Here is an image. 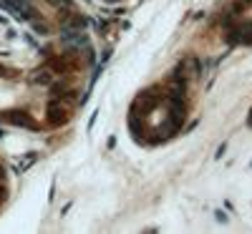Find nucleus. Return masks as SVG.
Masks as SVG:
<instances>
[{
    "instance_id": "f03ea898",
    "label": "nucleus",
    "mask_w": 252,
    "mask_h": 234,
    "mask_svg": "<svg viewBox=\"0 0 252 234\" xmlns=\"http://www.w3.org/2000/svg\"><path fill=\"white\" fill-rule=\"evenodd\" d=\"M227 30L237 40L252 43V0H237L227 13Z\"/></svg>"
},
{
    "instance_id": "f257e3e1",
    "label": "nucleus",
    "mask_w": 252,
    "mask_h": 234,
    "mask_svg": "<svg viewBox=\"0 0 252 234\" xmlns=\"http://www.w3.org/2000/svg\"><path fill=\"white\" fill-rule=\"evenodd\" d=\"M182 93H184V86L179 88L177 83L146 91L131 111V123H134L136 134L152 136V139L172 136L184 118Z\"/></svg>"
}]
</instances>
